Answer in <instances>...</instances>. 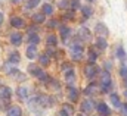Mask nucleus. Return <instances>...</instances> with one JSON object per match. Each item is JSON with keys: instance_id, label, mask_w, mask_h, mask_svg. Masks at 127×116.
Segmentation results:
<instances>
[{"instance_id": "nucleus-1", "label": "nucleus", "mask_w": 127, "mask_h": 116, "mask_svg": "<svg viewBox=\"0 0 127 116\" xmlns=\"http://www.w3.org/2000/svg\"><path fill=\"white\" fill-rule=\"evenodd\" d=\"M100 85H102V90H103V91H108L109 88L112 87V81H111L109 72H103V74L100 75Z\"/></svg>"}, {"instance_id": "nucleus-2", "label": "nucleus", "mask_w": 127, "mask_h": 116, "mask_svg": "<svg viewBox=\"0 0 127 116\" xmlns=\"http://www.w3.org/2000/svg\"><path fill=\"white\" fill-rule=\"evenodd\" d=\"M71 56H72V59L74 60H81V58H83V47H81V44H72L71 46Z\"/></svg>"}, {"instance_id": "nucleus-3", "label": "nucleus", "mask_w": 127, "mask_h": 116, "mask_svg": "<svg viewBox=\"0 0 127 116\" xmlns=\"http://www.w3.org/2000/svg\"><path fill=\"white\" fill-rule=\"evenodd\" d=\"M35 101H37L40 106H43V107H49V106H52V104H53V98H52V97H49V96H44V94L38 96V97L35 98Z\"/></svg>"}, {"instance_id": "nucleus-4", "label": "nucleus", "mask_w": 127, "mask_h": 116, "mask_svg": "<svg viewBox=\"0 0 127 116\" xmlns=\"http://www.w3.org/2000/svg\"><path fill=\"white\" fill-rule=\"evenodd\" d=\"M97 72H99V69H97V66H95L93 63H89L84 68V74H86L87 78H95L96 75H97Z\"/></svg>"}, {"instance_id": "nucleus-5", "label": "nucleus", "mask_w": 127, "mask_h": 116, "mask_svg": "<svg viewBox=\"0 0 127 116\" xmlns=\"http://www.w3.org/2000/svg\"><path fill=\"white\" fill-rule=\"evenodd\" d=\"M96 109H97L99 115H102V116H109L111 115V109H109L105 103H99V104L96 106Z\"/></svg>"}, {"instance_id": "nucleus-6", "label": "nucleus", "mask_w": 127, "mask_h": 116, "mask_svg": "<svg viewBox=\"0 0 127 116\" xmlns=\"http://www.w3.org/2000/svg\"><path fill=\"white\" fill-rule=\"evenodd\" d=\"M78 38L83 40V41H89L92 38V34H90V31L87 28H80V31H78Z\"/></svg>"}, {"instance_id": "nucleus-7", "label": "nucleus", "mask_w": 127, "mask_h": 116, "mask_svg": "<svg viewBox=\"0 0 127 116\" xmlns=\"http://www.w3.org/2000/svg\"><path fill=\"white\" fill-rule=\"evenodd\" d=\"M68 98L71 101H77L78 100V90L75 87H72V85L68 88Z\"/></svg>"}, {"instance_id": "nucleus-8", "label": "nucleus", "mask_w": 127, "mask_h": 116, "mask_svg": "<svg viewBox=\"0 0 127 116\" xmlns=\"http://www.w3.org/2000/svg\"><path fill=\"white\" fill-rule=\"evenodd\" d=\"M95 29H96V34H97L99 37H106V35H108V28H106L103 24H96Z\"/></svg>"}, {"instance_id": "nucleus-9", "label": "nucleus", "mask_w": 127, "mask_h": 116, "mask_svg": "<svg viewBox=\"0 0 127 116\" xmlns=\"http://www.w3.org/2000/svg\"><path fill=\"white\" fill-rule=\"evenodd\" d=\"M10 43H12L13 46H19V44L22 43V34H21V32H13V34L10 35Z\"/></svg>"}, {"instance_id": "nucleus-10", "label": "nucleus", "mask_w": 127, "mask_h": 116, "mask_svg": "<svg viewBox=\"0 0 127 116\" xmlns=\"http://www.w3.org/2000/svg\"><path fill=\"white\" fill-rule=\"evenodd\" d=\"M84 93H86V96H95V94L99 93V85L97 84H90L84 90Z\"/></svg>"}, {"instance_id": "nucleus-11", "label": "nucleus", "mask_w": 127, "mask_h": 116, "mask_svg": "<svg viewBox=\"0 0 127 116\" xmlns=\"http://www.w3.org/2000/svg\"><path fill=\"white\" fill-rule=\"evenodd\" d=\"M93 110V103L90 101V100H84L83 103H81V112H84V113H90Z\"/></svg>"}, {"instance_id": "nucleus-12", "label": "nucleus", "mask_w": 127, "mask_h": 116, "mask_svg": "<svg viewBox=\"0 0 127 116\" xmlns=\"http://www.w3.org/2000/svg\"><path fill=\"white\" fill-rule=\"evenodd\" d=\"M7 116H22V109L19 106H12L7 110Z\"/></svg>"}, {"instance_id": "nucleus-13", "label": "nucleus", "mask_w": 127, "mask_h": 116, "mask_svg": "<svg viewBox=\"0 0 127 116\" xmlns=\"http://www.w3.org/2000/svg\"><path fill=\"white\" fill-rule=\"evenodd\" d=\"M10 25H12L13 28H22L25 24H24V21H22L21 18H18V16H13V18H10Z\"/></svg>"}, {"instance_id": "nucleus-14", "label": "nucleus", "mask_w": 127, "mask_h": 116, "mask_svg": "<svg viewBox=\"0 0 127 116\" xmlns=\"http://www.w3.org/2000/svg\"><path fill=\"white\" fill-rule=\"evenodd\" d=\"M10 88L9 87H1L0 88V97L3 98V100H9L10 98Z\"/></svg>"}, {"instance_id": "nucleus-15", "label": "nucleus", "mask_w": 127, "mask_h": 116, "mask_svg": "<svg viewBox=\"0 0 127 116\" xmlns=\"http://www.w3.org/2000/svg\"><path fill=\"white\" fill-rule=\"evenodd\" d=\"M35 56H37V47H35V46H28V47H27V58L28 59H34L35 58Z\"/></svg>"}, {"instance_id": "nucleus-16", "label": "nucleus", "mask_w": 127, "mask_h": 116, "mask_svg": "<svg viewBox=\"0 0 127 116\" xmlns=\"http://www.w3.org/2000/svg\"><path fill=\"white\" fill-rule=\"evenodd\" d=\"M38 41H40V37H38V34H35V32H28V43H30V44L35 46Z\"/></svg>"}, {"instance_id": "nucleus-17", "label": "nucleus", "mask_w": 127, "mask_h": 116, "mask_svg": "<svg viewBox=\"0 0 127 116\" xmlns=\"http://www.w3.org/2000/svg\"><path fill=\"white\" fill-rule=\"evenodd\" d=\"M106 40L103 38V37H97V40H96V47L99 49V50H105L106 49Z\"/></svg>"}, {"instance_id": "nucleus-18", "label": "nucleus", "mask_w": 127, "mask_h": 116, "mask_svg": "<svg viewBox=\"0 0 127 116\" xmlns=\"http://www.w3.org/2000/svg\"><path fill=\"white\" fill-rule=\"evenodd\" d=\"M28 72H30L31 75H34V77H38V74L41 72V69H40L37 65L31 63V65H28Z\"/></svg>"}, {"instance_id": "nucleus-19", "label": "nucleus", "mask_w": 127, "mask_h": 116, "mask_svg": "<svg viewBox=\"0 0 127 116\" xmlns=\"http://www.w3.org/2000/svg\"><path fill=\"white\" fill-rule=\"evenodd\" d=\"M65 79H66V82H68V84H72V82H74L75 75H74V71H72V69H69V71H66V72H65Z\"/></svg>"}, {"instance_id": "nucleus-20", "label": "nucleus", "mask_w": 127, "mask_h": 116, "mask_svg": "<svg viewBox=\"0 0 127 116\" xmlns=\"http://www.w3.org/2000/svg\"><path fill=\"white\" fill-rule=\"evenodd\" d=\"M19 60H21V58H19V53H18V52L12 53V55L9 56V63H13V65H16Z\"/></svg>"}, {"instance_id": "nucleus-21", "label": "nucleus", "mask_w": 127, "mask_h": 116, "mask_svg": "<svg viewBox=\"0 0 127 116\" xmlns=\"http://www.w3.org/2000/svg\"><path fill=\"white\" fill-rule=\"evenodd\" d=\"M52 13H53V6L49 3L43 4V15H52Z\"/></svg>"}, {"instance_id": "nucleus-22", "label": "nucleus", "mask_w": 127, "mask_h": 116, "mask_svg": "<svg viewBox=\"0 0 127 116\" xmlns=\"http://www.w3.org/2000/svg\"><path fill=\"white\" fill-rule=\"evenodd\" d=\"M44 16H46V15H43V13H35V15L32 16V21H34L35 24H43V22H44Z\"/></svg>"}, {"instance_id": "nucleus-23", "label": "nucleus", "mask_w": 127, "mask_h": 116, "mask_svg": "<svg viewBox=\"0 0 127 116\" xmlns=\"http://www.w3.org/2000/svg\"><path fill=\"white\" fill-rule=\"evenodd\" d=\"M16 93H18V96H19L21 98H25V97L28 96V88L27 87H19Z\"/></svg>"}, {"instance_id": "nucleus-24", "label": "nucleus", "mask_w": 127, "mask_h": 116, "mask_svg": "<svg viewBox=\"0 0 127 116\" xmlns=\"http://www.w3.org/2000/svg\"><path fill=\"white\" fill-rule=\"evenodd\" d=\"M62 112H65L66 115L69 116V115H72V113H74V107H72L71 104H68V103H65V104L62 106Z\"/></svg>"}, {"instance_id": "nucleus-25", "label": "nucleus", "mask_w": 127, "mask_h": 116, "mask_svg": "<svg viewBox=\"0 0 127 116\" xmlns=\"http://www.w3.org/2000/svg\"><path fill=\"white\" fill-rule=\"evenodd\" d=\"M46 41H47V44H49V46H56V43H58V38H56V35L50 34V35H47Z\"/></svg>"}, {"instance_id": "nucleus-26", "label": "nucleus", "mask_w": 127, "mask_h": 116, "mask_svg": "<svg viewBox=\"0 0 127 116\" xmlns=\"http://www.w3.org/2000/svg\"><path fill=\"white\" fill-rule=\"evenodd\" d=\"M111 103H112L115 107H120V106H121L120 98H118V96H117V94H111Z\"/></svg>"}, {"instance_id": "nucleus-27", "label": "nucleus", "mask_w": 127, "mask_h": 116, "mask_svg": "<svg viewBox=\"0 0 127 116\" xmlns=\"http://www.w3.org/2000/svg\"><path fill=\"white\" fill-rule=\"evenodd\" d=\"M68 35H69V28L68 27H61V37H62L64 40H66Z\"/></svg>"}, {"instance_id": "nucleus-28", "label": "nucleus", "mask_w": 127, "mask_h": 116, "mask_svg": "<svg viewBox=\"0 0 127 116\" xmlns=\"http://www.w3.org/2000/svg\"><path fill=\"white\" fill-rule=\"evenodd\" d=\"M117 56L121 59V60H126V52H124L123 47H118V49H117Z\"/></svg>"}, {"instance_id": "nucleus-29", "label": "nucleus", "mask_w": 127, "mask_h": 116, "mask_svg": "<svg viewBox=\"0 0 127 116\" xmlns=\"http://www.w3.org/2000/svg\"><path fill=\"white\" fill-rule=\"evenodd\" d=\"M49 62H50V59L47 58L46 55H41V56H40V65L47 66V65H49Z\"/></svg>"}, {"instance_id": "nucleus-30", "label": "nucleus", "mask_w": 127, "mask_h": 116, "mask_svg": "<svg viewBox=\"0 0 127 116\" xmlns=\"http://www.w3.org/2000/svg\"><path fill=\"white\" fill-rule=\"evenodd\" d=\"M38 3H40V0H28V3H27V7H28V9H32V7H35Z\"/></svg>"}, {"instance_id": "nucleus-31", "label": "nucleus", "mask_w": 127, "mask_h": 116, "mask_svg": "<svg viewBox=\"0 0 127 116\" xmlns=\"http://www.w3.org/2000/svg\"><path fill=\"white\" fill-rule=\"evenodd\" d=\"M96 56H97V53H96L95 50H90V52H89V59H90V63H93V62H95Z\"/></svg>"}, {"instance_id": "nucleus-32", "label": "nucleus", "mask_w": 127, "mask_h": 116, "mask_svg": "<svg viewBox=\"0 0 127 116\" xmlns=\"http://www.w3.org/2000/svg\"><path fill=\"white\" fill-rule=\"evenodd\" d=\"M120 75H121L123 78H126L127 77V65H123V66H121V69H120Z\"/></svg>"}, {"instance_id": "nucleus-33", "label": "nucleus", "mask_w": 127, "mask_h": 116, "mask_svg": "<svg viewBox=\"0 0 127 116\" xmlns=\"http://www.w3.org/2000/svg\"><path fill=\"white\" fill-rule=\"evenodd\" d=\"M92 12H93V10H92V7H90V6L83 7V13H84L86 16H90V15H92Z\"/></svg>"}, {"instance_id": "nucleus-34", "label": "nucleus", "mask_w": 127, "mask_h": 116, "mask_svg": "<svg viewBox=\"0 0 127 116\" xmlns=\"http://www.w3.org/2000/svg\"><path fill=\"white\" fill-rule=\"evenodd\" d=\"M78 7H80V3H78V0H72V1H71V9H72V10H77Z\"/></svg>"}, {"instance_id": "nucleus-35", "label": "nucleus", "mask_w": 127, "mask_h": 116, "mask_svg": "<svg viewBox=\"0 0 127 116\" xmlns=\"http://www.w3.org/2000/svg\"><path fill=\"white\" fill-rule=\"evenodd\" d=\"M68 4H69V3H68L66 0H61V1H59V7H61V9H66Z\"/></svg>"}, {"instance_id": "nucleus-36", "label": "nucleus", "mask_w": 127, "mask_h": 116, "mask_svg": "<svg viewBox=\"0 0 127 116\" xmlns=\"http://www.w3.org/2000/svg\"><path fill=\"white\" fill-rule=\"evenodd\" d=\"M112 69V63L111 62H105V72H109Z\"/></svg>"}, {"instance_id": "nucleus-37", "label": "nucleus", "mask_w": 127, "mask_h": 116, "mask_svg": "<svg viewBox=\"0 0 127 116\" xmlns=\"http://www.w3.org/2000/svg\"><path fill=\"white\" fill-rule=\"evenodd\" d=\"M69 69H72L69 63H62V71L64 72H66V71H69Z\"/></svg>"}, {"instance_id": "nucleus-38", "label": "nucleus", "mask_w": 127, "mask_h": 116, "mask_svg": "<svg viewBox=\"0 0 127 116\" xmlns=\"http://www.w3.org/2000/svg\"><path fill=\"white\" fill-rule=\"evenodd\" d=\"M120 107H121V113H123L124 116H127V103L126 104H121Z\"/></svg>"}, {"instance_id": "nucleus-39", "label": "nucleus", "mask_w": 127, "mask_h": 116, "mask_svg": "<svg viewBox=\"0 0 127 116\" xmlns=\"http://www.w3.org/2000/svg\"><path fill=\"white\" fill-rule=\"evenodd\" d=\"M56 25H58L56 21H50V22H49V27H50V28H53V27H56Z\"/></svg>"}, {"instance_id": "nucleus-40", "label": "nucleus", "mask_w": 127, "mask_h": 116, "mask_svg": "<svg viewBox=\"0 0 127 116\" xmlns=\"http://www.w3.org/2000/svg\"><path fill=\"white\" fill-rule=\"evenodd\" d=\"M1 22H3V13H0V25H1Z\"/></svg>"}, {"instance_id": "nucleus-41", "label": "nucleus", "mask_w": 127, "mask_h": 116, "mask_svg": "<svg viewBox=\"0 0 127 116\" xmlns=\"http://www.w3.org/2000/svg\"><path fill=\"white\" fill-rule=\"evenodd\" d=\"M59 115H61V116H68L66 113H65V112H62V110H61V113H59Z\"/></svg>"}, {"instance_id": "nucleus-42", "label": "nucleus", "mask_w": 127, "mask_h": 116, "mask_svg": "<svg viewBox=\"0 0 127 116\" xmlns=\"http://www.w3.org/2000/svg\"><path fill=\"white\" fill-rule=\"evenodd\" d=\"M124 85H126V87H127V77H126V78H124Z\"/></svg>"}, {"instance_id": "nucleus-43", "label": "nucleus", "mask_w": 127, "mask_h": 116, "mask_svg": "<svg viewBox=\"0 0 127 116\" xmlns=\"http://www.w3.org/2000/svg\"><path fill=\"white\" fill-rule=\"evenodd\" d=\"M12 1H13V3H18V1H21V0H12Z\"/></svg>"}, {"instance_id": "nucleus-44", "label": "nucleus", "mask_w": 127, "mask_h": 116, "mask_svg": "<svg viewBox=\"0 0 127 116\" xmlns=\"http://www.w3.org/2000/svg\"><path fill=\"white\" fill-rule=\"evenodd\" d=\"M124 96H126V97H127V90H126V93H124Z\"/></svg>"}, {"instance_id": "nucleus-45", "label": "nucleus", "mask_w": 127, "mask_h": 116, "mask_svg": "<svg viewBox=\"0 0 127 116\" xmlns=\"http://www.w3.org/2000/svg\"><path fill=\"white\" fill-rule=\"evenodd\" d=\"M89 1H95V0H89Z\"/></svg>"}, {"instance_id": "nucleus-46", "label": "nucleus", "mask_w": 127, "mask_h": 116, "mask_svg": "<svg viewBox=\"0 0 127 116\" xmlns=\"http://www.w3.org/2000/svg\"><path fill=\"white\" fill-rule=\"evenodd\" d=\"M77 116H83V115H77Z\"/></svg>"}]
</instances>
